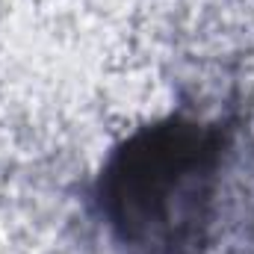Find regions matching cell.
<instances>
[{
	"mask_svg": "<svg viewBox=\"0 0 254 254\" xmlns=\"http://www.w3.org/2000/svg\"><path fill=\"white\" fill-rule=\"evenodd\" d=\"M225 145L219 125L181 119L127 139L98 181L101 213L119 243L139 254L201 252Z\"/></svg>",
	"mask_w": 254,
	"mask_h": 254,
	"instance_id": "6da1fadb",
	"label": "cell"
}]
</instances>
